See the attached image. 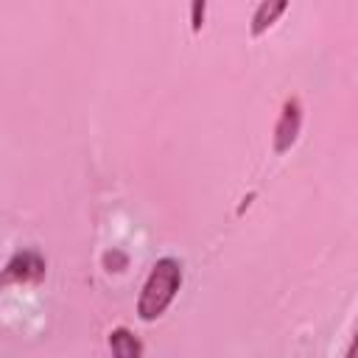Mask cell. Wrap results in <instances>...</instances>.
<instances>
[{
	"mask_svg": "<svg viewBox=\"0 0 358 358\" xmlns=\"http://www.w3.org/2000/svg\"><path fill=\"white\" fill-rule=\"evenodd\" d=\"M288 11V3L285 0H263L255 6V14H252V22H249V36L257 39L263 36L282 14Z\"/></svg>",
	"mask_w": 358,
	"mask_h": 358,
	"instance_id": "obj_5",
	"label": "cell"
},
{
	"mask_svg": "<svg viewBox=\"0 0 358 358\" xmlns=\"http://www.w3.org/2000/svg\"><path fill=\"white\" fill-rule=\"evenodd\" d=\"M344 358H358V330H355V336H352L350 350H347V355H344Z\"/></svg>",
	"mask_w": 358,
	"mask_h": 358,
	"instance_id": "obj_8",
	"label": "cell"
},
{
	"mask_svg": "<svg viewBox=\"0 0 358 358\" xmlns=\"http://www.w3.org/2000/svg\"><path fill=\"white\" fill-rule=\"evenodd\" d=\"M204 14H207V3H204V0L190 3V31H193V34L201 31V25H204Z\"/></svg>",
	"mask_w": 358,
	"mask_h": 358,
	"instance_id": "obj_6",
	"label": "cell"
},
{
	"mask_svg": "<svg viewBox=\"0 0 358 358\" xmlns=\"http://www.w3.org/2000/svg\"><path fill=\"white\" fill-rule=\"evenodd\" d=\"M45 257L34 249H22V252H14L3 268V282H20V285H34V282H42L45 280Z\"/></svg>",
	"mask_w": 358,
	"mask_h": 358,
	"instance_id": "obj_2",
	"label": "cell"
},
{
	"mask_svg": "<svg viewBox=\"0 0 358 358\" xmlns=\"http://www.w3.org/2000/svg\"><path fill=\"white\" fill-rule=\"evenodd\" d=\"M302 131V103L299 98H288L274 123V154H285L294 148Z\"/></svg>",
	"mask_w": 358,
	"mask_h": 358,
	"instance_id": "obj_3",
	"label": "cell"
},
{
	"mask_svg": "<svg viewBox=\"0 0 358 358\" xmlns=\"http://www.w3.org/2000/svg\"><path fill=\"white\" fill-rule=\"evenodd\" d=\"M103 266H106L109 271H123V268H126V255L117 252V249H112V252L103 255Z\"/></svg>",
	"mask_w": 358,
	"mask_h": 358,
	"instance_id": "obj_7",
	"label": "cell"
},
{
	"mask_svg": "<svg viewBox=\"0 0 358 358\" xmlns=\"http://www.w3.org/2000/svg\"><path fill=\"white\" fill-rule=\"evenodd\" d=\"M182 280H185V268H182L179 257L165 255V257L154 260V266L148 268L143 288L137 294V305H134L137 319L145 324L162 319L165 310L173 305L176 294L182 291Z\"/></svg>",
	"mask_w": 358,
	"mask_h": 358,
	"instance_id": "obj_1",
	"label": "cell"
},
{
	"mask_svg": "<svg viewBox=\"0 0 358 358\" xmlns=\"http://www.w3.org/2000/svg\"><path fill=\"white\" fill-rule=\"evenodd\" d=\"M106 344H109V352L112 358H143V341L134 330L117 324L109 330L106 336Z\"/></svg>",
	"mask_w": 358,
	"mask_h": 358,
	"instance_id": "obj_4",
	"label": "cell"
}]
</instances>
